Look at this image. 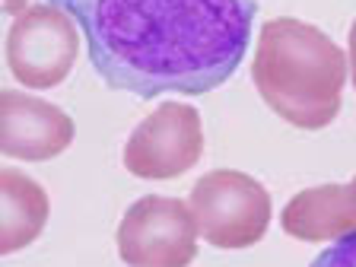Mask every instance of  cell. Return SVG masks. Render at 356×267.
Masks as SVG:
<instances>
[{
	"instance_id": "obj_1",
	"label": "cell",
	"mask_w": 356,
	"mask_h": 267,
	"mask_svg": "<svg viewBox=\"0 0 356 267\" xmlns=\"http://www.w3.org/2000/svg\"><path fill=\"white\" fill-rule=\"evenodd\" d=\"M76 19L99 80L156 99L229 80L254 35L258 0H58Z\"/></svg>"
},
{
	"instance_id": "obj_2",
	"label": "cell",
	"mask_w": 356,
	"mask_h": 267,
	"mask_svg": "<svg viewBox=\"0 0 356 267\" xmlns=\"http://www.w3.org/2000/svg\"><path fill=\"white\" fill-rule=\"evenodd\" d=\"M347 51L312 22L280 16L261 26L252 80L261 99L299 131L327 127L343 105Z\"/></svg>"
},
{
	"instance_id": "obj_3",
	"label": "cell",
	"mask_w": 356,
	"mask_h": 267,
	"mask_svg": "<svg viewBox=\"0 0 356 267\" xmlns=\"http://www.w3.org/2000/svg\"><path fill=\"white\" fill-rule=\"evenodd\" d=\"M200 238L222 252L252 248L270 226V194L258 178L238 169H213L188 194Z\"/></svg>"
},
{
	"instance_id": "obj_4",
	"label": "cell",
	"mask_w": 356,
	"mask_h": 267,
	"mask_svg": "<svg viewBox=\"0 0 356 267\" xmlns=\"http://www.w3.org/2000/svg\"><path fill=\"white\" fill-rule=\"evenodd\" d=\"M80 54V26L58 0L29 3L7 32V67L29 89H51L70 76Z\"/></svg>"
},
{
	"instance_id": "obj_5",
	"label": "cell",
	"mask_w": 356,
	"mask_h": 267,
	"mask_svg": "<svg viewBox=\"0 0 356 267\" xmlns=\"http://www.w3.org/2000/svg\"><path fill=\"white\" fill-rule=\"evenodd\" d=\"M118 254L127 267H188L197 258V222L188 200L143 194L118 222Z\"/></svg>"
},
{
	"instance_id": "obj_6",
	"label": "cell",
	"mask_w": 356,
	"mask_h": 267,
	"mask_svg": "<svg viewBox=\"0 0 356 267\" xmlns=\"http://www.w3.org/2000/svg\"><path fill=\"white\" fill-rule=\"evenodd\" d=\"M204 156V124L194 105L163 102L131 131L121 163L143 181H169L185 175Z\"/></svg>"
},
{
	"instance_id": "obj_7",
	"label": "cell",
	"mask_w": 356,
	"mask_h": 267,
	"mask_svg": "<svg viewBox=\"0 0 356 267\" xmlns=\"http://www.w3.org/2000/svg\"><path fill=\"white\" fill-rule=\"evenodd\" d=\"M74 118L54 102L19 89L0 92V149L10 159L44 163L74 143Z\"/></svg>"
},
{
	"instance_id": "obj_8",
	"label": "cell",
	"mask_w": 356,
	"mask_h": 267,
	"mask_svg": "<svg viewBox=\"0 0 356 267\" xmlns=\"http://www.w3.org/2000/svg\"><path fill=\"white\" fill-rule=\"evenodd\" d=\"M286 236L299 242H337L356 232V194L347 185H315L293 194L280 213Z\"/></svg>"
},
{
	"instance_id": "obj_9",
	"label": "cell",
	"mask_w": 356,
	"mask_h": 267,
	"mask_svg": "<svg viewBox=\"0 0 356 267\" xmlns=\"http://www.w3.org/2000/svg\"><path fill=\"white\" fill-rule=\"evenodd\" d=\"M51 213L48 194L19 169L0 172V252L13 254L42 236Z\"/></svg>"
},
{
	"instance_id": "obj_10",
	"label": "cell",
	"mask_w": 356,
	"mask_h": 267,
	"mask_svg": "<svg viewBox=\"0 0 356 267\" xmlns=\"http://www.w3.org/2000/svg\"><path fill=\"white\" fill-rule=\"evenodd\" d=\"M309 267H356V232L331 242Z\"/></svg>"
},
{
	"instance_id": "obj_11",
	"label": "cell",
	"mask_w": 356,
	"mask_h": 267,
	"mask_svg": "<svg viewBox=\"0 0 356 267\" xmlns=\"http://www.w3.org/2000/svg\"><path fill=\"white\" fill-rule=\"evenodd\" d=\"M347 60H350V80H353V89H356V19L347 35Z\"/></svg>"
},
{
	"instance_id": "obj_12",
	"label": "cell",
	"mask_w": 356,
	"mask_h": 267,
	"mask_svg": "<svg viewBox=\"0 0 356 267\" xmlns=\"http://www.w3.org/2000/svg\"><path fill=\"white\" fill-rule=\"evenodd\" d=\"M350 188H353V194H356V175H353V178H350Z\"/></svg>"
}]
</instances>
